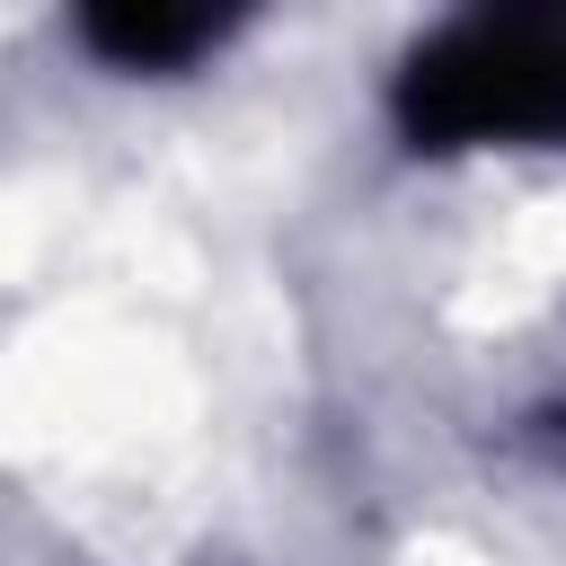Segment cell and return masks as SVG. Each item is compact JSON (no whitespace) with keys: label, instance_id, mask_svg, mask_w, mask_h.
I'll return each mask as SVG.
<instances>
[{"label":"cell","instance_id":"1","mask_svg":"<svg viewBox=\"0 0 566 566\" xmlns=\"http://www.w3.org/2000/svg\"><path fill=\"white\" fill-rule=\"evenodd\" d=\"M398 115L416 142L566 133V0H478L407 62Z\"/></svg>","mask_w":566,"mask_h":566},{"label":"cell","instance_id":"2","mask_svg":"<svg viewBox=\"0 0 566 566\" xmlns=\"http://www.w3.org/2000/svg\"><path fill=\"white\" fill-rule=\"evenodd\" d=\"M239 18L248 0H80V35L124 71H177L212 53Z\"/></svg>","mask_w":566,"mask_h":566}]
</instances>
